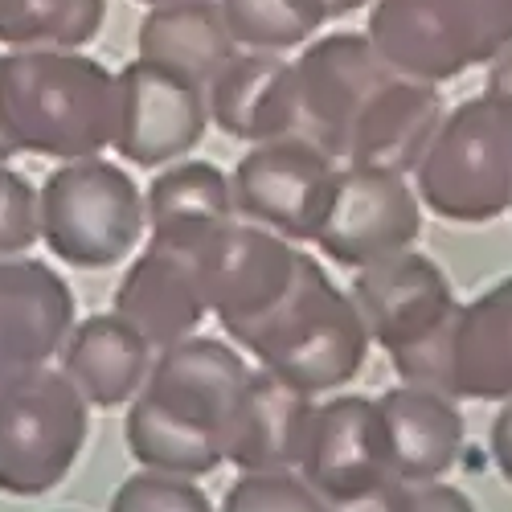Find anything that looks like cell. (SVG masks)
I'll use <instances>...</instances> for the list:
<instances>
[{
	"label": "cell",
	"instance_id": "cell-19",
	"mask_svg": "<svg viewBox=\"0 0 512 512\" xmlns=\"http://www.w3.org/2000/svg\"><path fill=\"white\" fill-rule=\"evenodd\" d=\"M443 394L455 402H512V275L459 304L447 336Z\"/></svg>",
	"mask_w": 512,
	"mask_h": 512
},
{
	"label": "cell",
	"instance_id": "cell-5",
	"mask_svg": "<svg viewBox=\"0 0 512 512\" xmlns=\"http://www.w3.org/2000/svg\"><path fill=\"white\" fill-rule=\"evenodd\" d=\"M418 201L443 222L484 226L512 209V103L463 99L414 168Z\"/></svg>",
	"mask_w": 512,
	"mask_h": 512
},
{
	"label": "cell",
	"instance_id": "cell-28",
	"mask_svg": "<svg viewBox=\"0 0 512 512\" xmlns=\"http://www.w3.org/2000/svg\"><path fill=\"white\" fill-rule=\"evenodd\" d=\"M107 512H218L213 500L189 480V476H168V472H144L127 476Z\"/></svg>",
	"mask_w": 512,
	"mask_h": 512
},
{
	"label": "cell",
	"instance_id": "cell-8",
	"mask_svg": "<svg viewBox=\"0 0 512 512\" xmlns=\"http://www.w3.org/2000/svg\"><path fill=\"white\" fill-rule=\"evenodd\" d=\"M91 402L62 369H37L0 390V492L46 496L54 492L87 447Z\"/></svg>",
	"mask_w": 512,
	"mask_h": 512
},
{
	"label": "cell",
	"instance_id": "cell-32",
	"mask_svg": "<svg viewBox=\"0 0 512 512\" xmlns=\"http://www.w3.org/2000/svg\"><path fill=\"white\" fill-rule=\"evenodd\" d=\"M488 447H492L496 472L512 484V402L500 406V414H496V422H492V431H488Z\"/></svg>",
	"mask_w": 512,
	"mask_h": 512
},
{
	"label": "cell",
	"instance_id": "cell-31",
	"mask_svg": "<svg viewBox=\"0 0 512 512\" xmlns=\"http://www.w3.org/2000/svg\"><path fill=\"white\" fill-rule=\"evenodd\" d=\"M398 496H402V480H390V484H381L365 496L328 504V512H398Z\"/></svg>",
	"mask_w": 512,
	"mask_h": 512
},
{
	"label": "cell",
	"instance_id": "cell-9",
	"mask_svg": "<svg viewBox=\"0 0 512 512\" xmlns=\"http://www.w3.org/2000/svg\"><path fill=\"white\" fill-rule=\"evenodd\" d=\"M197 254L209 312L234 345L279 312L304 271V250H295V242L242 218L222 226Z\"/></svg>",
	"mask_w": 512,
	"mask_h": 512
},
{
	"label": "cell",
	"instance_id": "cell-3",
	"mask_svg": "<svg viewBox=\"0 0 512 512\" xmlns=\"http://www.w3.org/2000/svg\"><path fill=\"white\" fill-rule=\"evenodd\" d=\"M369 345L373 340L353 295L340 291L312 254H304V271L279 312L242 340V349L263 369L312 398L357 381L369 361Z\"/></svg>",
	"mask_w": 512,
	"mask_h": 512
},
{
	"label": "cell",
	"instance_id": "cell-16",
	"mask_svg": "<svg viewBox=\"0 0 512 512\" xmlns=\"http://www.w3.org/2000/svg\"><path fill=\"white\" fill-rule=\"evenodd\" d=\"M115 312L132 320L152 349H168L185 336H197L201 320L209 316L205 279H201V254L148 242L132 263H127L115 287Z\"/></svg>",
	"mask_w": 512,
	"mask_h": 512
},
{
	"label": "cell",
	"instance_id": "cell-33",
	"mask_svg": "<svg viewBox=\"0 0 512 512\" xmlns=\"http://www.w3.org/2000/svg\"><path fill=\"white\" fill-rule=\"evenodd\" d=\"M484 91L496 95V99H508V103H512V46L500 50V54L488 62V82H484Z\"/></svg>",
	"mask_w": 512,
	"mask_h": 512
},
{
	"label": "cell",
	"instance_id": "cell-22",
	"mask_svg": "<svg viewBox=\"0 0 512 512\" xmlns=\"http://www.w3.org/2000/svg\"><path fill=\"white\" fill-rule=\"evenodd\" d=\"M377 410L390 435L394 480L426 484V480H443L455 467L467 426L451 394L402 381V386L377 398Z\"/></svg>",
	"mask_w": 512,
	"mask_h": 512
},
{
	"label": "cell",
	"instance_id": "cell-1",
	"mask_svg": "<svg viewBox=\"0 0 512 512\" xmlns=\"http://www.w3.org/2000/svg\"><path fill=\"white\" fill-rule=\"evenodd\" d=\"M250 361L218 336H185L156 353L144 390L127 402L123 443L152 472L209 476L226 463V435Z\"/></svg>",
	"mask_w": 512,
	"mask_h": 512
},
{
	"label": "cell",
	"instance_id": "cell-25",
	"mask_svg": "<svg viewBox=\"0 0 512 512\" xmlns=\"http://www.w3.org/2000/svg\"><path fill=\"white\" fill-rule=\"evenodd\" d=\"M107 0H0V46L82 50L103 33Z\"/></svg>",
	"mask_w": 512,
	"mask_h": 512
},
{
	"label": "cell",
	"instance_id": "cell-24",
	"mask_svg": "<svg viewBox=\"0 0 512 512\" xmlns=\"http://www.w3.org/2000/svg\"><path fill=\"white\" fill-rule=\"evenodd\" d=\"M234 54L238 41L218 0H164L144 13L136 33V58L181 70L201 87H209Z\"/></svg>",
	"mask_w": 512,
	"mask_h": 512
},
{
	"label": "cell",
	"instance_id": "cell-23",
	"mask_svg": "<svg viewBox=\"0 0 512 512\" xmlns=\"http://www.w3.org/2000/svg\"><path fill=\"white\" fill-rule=\"evenodd\" d=\"M144 209H148L152 242L181 250H201L222 226L238 222L230 177L218 164L193 156L160 168L144 193Z\"/></svg>",
	"mask_w": 512,
	"mask_h": 512
},
{
	"label": "cell",
	"instance_id": "cell-20",
	"mask_svg": "<svg viewBox=\"0 0 512 512\" xmlns=\"http://www.w3.org/2000/svg\"><path fill=\"white\" fill-rule=\"evenodd\" d=\"M443 115L447 111L435 82L394 70L365 99L353 123L345 164H377V168H394V173H414L422 152L431 148Z\"/></svg>",
	"mask_w": 512,
	"mask_h": 512
},
{
	"label": "cell",
	"instance_id": "cell-34",
	"mask_svg": "<svg viewBox=\"0 0 512 512\" xmlns=\"http://www.w3.org/2000/svg\"><path fill=\"white\" fill-rule=\"evenodd\" d=\"M365 5H373V0H316V9H320L328 21H336V17H349V13L365 9Z\"/></svg>",
	"mask_w": 512,
	"mask_h": 512
},
{
	"label": "cell",
	"instance_id": "cell-2",
	"mask_svg": "<svg viewBox=\"0 0 512 512\" xmlns=\"http://www.w3.org/2000/svg\"><path fill=\"white\" fill-rule=\"evenodd\" d=\"M0 115L21 156H103L115 144L119 82L78 50H9L0 54Z\"/></svg>",
	"mask_w": 512,
	"mask_h": 512
},
{
	"label": "cell",
	"instance_id": "cell-11",
	"mask_svg": "<svg viewBox=\"0 0 512 512\" xmlns=\"http://www.w3.org/2000/svg\"><path fill=\"white\" fill-rule=\"evenodd\" d=\"M422 234V201L406 173L377 164H340L328 213L316 230L324 259L361 271L410 250Z\"/></svg>",
	"mask_w": 512,
	"mask_h": 512
},
{
	"label": "cell",
	"instance_id": "cell-18",
	"mask_svg": "<svg viewBox=\"0 0 512 512\" xmlns=\"http://www.w3.org/2000/svg\"><path fill=\"white\" fill-rule=\"evenodd\" d=\"M209 119L226 136L246 144H267L300 136V87L295 62L267 50H238L222 74L205 87Z\"/></svg>",
	"mask_w": 512,
	"mask_h": 512
},
{
	"label": "cell",
	"instance_id": "cell-4",
	"mask_svg": "<svg viewBox=\"0 0 512 512\" xmlns=\"http://www.w3.org/2000/svg\"><path fill=\"white\" fill-rule=\"evenodd\" d=\"M353 304L369 328V340L394 361V373L410 386L443 390L447 336L459 312L447 271L422 250H398L390 259L353 271Z\"/></svg>",
	"mask_w": 512,
	"mask_h": 512
},
{
	"label": "cell",
	"instance_id": "cell-10",
	"mask_svg": "<svg viewBox=\"0 0 512 512\" xmlns=\"http://www.w3.org/2000/svg\"><path fill=\"white\" fill-rule=\"evenodd\" d=\"M336 168L340 160L304 136L254 144L230 173L238 218L275 230L287 242H316L332 201Z\"/></svg>",
	"mask_w": 512,
	"mask_h": 512
},
{
	"label": "cell",
	"instance_id": "cell-17",
	"mask_svg": "<svg viewBox=\"0 0 512 512\" xmlns=\"http://www.w3.org/2000/svg\"><path fill=\"white\" fill-rule=\"evenodd\" d=\"M316 422V398L287 386L271 369H250L242 402L226 435V463L238 472H300L308 435Z\"/></svg>",
	"mask_w": 512,
	"mask_h": 512
},
{
	"label": "cell",
	"instance_id": "cell-6",
	"mask_svg": "<svg viewBox=\"0 0 512 512\" xmlns=\"http://www.w3.org/2000/svg\"><path fill=\"white\" fill-rule=\"evenodd\" d=\"M41 242L78 271H107L140 246L148 230L144 193L123 164L103 156L66 160L37 189Z\"/></svg>",
	"mask_w": 512,
	"mask_h": 512
},
{
	"label": "cell",
	"instance_id": "cell-7",
	"mask_svg": "<svg viewBox=\"0 0 512 512\" xmlns=\"http://www.w3.org/2000/svg\"><path fill=\"white\" fill-rule=\"evenodd\" d=\"M365 33L398 74L439 87L512 46V0H373Z\"/></svg>",
	"mask_w": 512,
	"mask_h": 512
},
{
	"label": "cell",
	"instance_id": "cell-21",
	"mask_svg": "<svg viewBox=\"0 0 512 512\" xmlns=\"http://www.w3.org/2000/svg\"><path fill=\"white\" fill-rule=\"evenodd\" d=\"M58 357H62L58 369L74 381V390L82 398L95 410H115L144 390L156 349L132 320H123L111 308L87 320H74Z\"/></svg>",
	"mask_w": 512,
	"mask_h": 512
},
{
	"label": "cell",
	"instance_id": "cell-27",
	"mask_svg": "<svg viewBox=\"0 0 512 512\" xmlns=\"http://www.w3.org/2000/svg\"><path fill=\"white\" fill-rule=\"evenodd\" d=\"M222 512H328V500L300 472H242Z\"/></svg>",
	"mask_w": 512,
	"mask_h": 512
},
{
	"label": "cell",
	"instance_id": "cell-15",
	"mask_svg": "<svg viewBox=\"0 0 512 512\" xmlns=\"http://www.w3.org/2000/svg\"><path fill=\"white\" fill-rule=\"evenodd\" d=\"M300 476L328 500H353L394 480L390 435L381 422L377 398L336 394L316 406Z\"/></svg>",
	"mask_w": 512,
	"mask_h": 512
},
{
	"label": "cell",
	"instance_id": "cell-36",
	"mask_svg": "<svg viewBox=\"0 0 512 512\" xmlns=\"http://www.w3.org/2000/svg\"><path fill=\"white\" fill-rule=\"evenodd\" d=\"M140 5H148V9H152V5H164V0H140Z\"/></svg>",
	"mask_w": 512,
	"mask_h": 512
},
{
	"label": "cell",
	"instance_id": "cell-13",
	"mask_svg": "<svg viewBox=\"0 0 512 512\" xmlns=\"http://www.w3.org/2000/svg\"><path fill=\"white\" fill-rule=\"evenodd\" d=\"M394 74L377 54L369 33H324L308 41L295 58V87H300V136L324 148L332 160H345L353 123L365 99Z\"/></svg>",
	"mask_w": 512,
	"mask_h": 512
},
{
	"label": "cell",
	"instance_id": "cell-26",
	"mask_svg": "<svg viewBox=\"0 0 512 512\" xmlns=\"http://www.w3.org/2000/svg\"><path fill=\"white\" fill-rule=\"evenodd\" d=\"M222 17L238 41V50H267L283 54L308 46L312 33L328 25L316 0H218Z\"/></svg>",
	"mask_w": 512,
	"mask_h": 512
},
{
	"label": "cell",
	"instance_id": "cell-29",
	"mask_svg": "<svg viewBox=\"0 0 512 512\" xmlns=\"http://www.w3.org/2000/svg\"><path fill=\"white\" fill-rule=\"evenodd\" d=\"M41 242V218H37V189L0 164V259H17Z\"/></svg>",
	"mask_w": 512,
	"mask_h": 512
},
{
	"label": "cell",
	"instance_id": "cell-30",
	"mask_svg": "<svg viewBox=\"0 0 512 512\" xmlns=\"http://www.w3.org/2000/svg\"><path fill=\"white\" fill-rule=\"evenodd\" d=\"M398 512H480L463 488L443 484V480H426V484H402Z\"/></svg>",
	"mask_w": 512,
	"mask_h": 512
},
{
	"label": "cell",
	"instance_id": "cell-35",
	"mask_svg": "<svg viewBox=\"0 0 512 512\" xmlns=\"http://www.w3.org/2000/svg\"><path fill=\"white\" fill-rule=\"evenodd\" d=\"M13 156H21V152H17L13 136H9V127H5V115H0V164H9Z\"/></svg>",
	"mask_w": 512,
	"mask_h": 512
},
{
	"label": "cell",
	"instance_id": "cell-12",
	"mask_svg": "<svg viewBox=\"0 0 512 512\" xmlns=\"http://www.w3.org/2000/svg\"><path fill=\"white\" fill-rule=\"evenodd\" d=\"M119 123L115 152L127 164L164 168L193 156V148L209 132V95L201 82L181 70L156 66L148 58H132L119 74Z\"/></svg>",
	"mask_w": 512,
	"mask_h": 512
},
{
	"label": "cell",
	"instance_id": "cell-14",
	"mask_svg": "<svg viewBox=\"0 0 512 512\" xmlns=\"http://www.w3.org/2000/svg\"><path fill=\"white\" fill-rule=\"evenodd\" d=\"M74 328L70 283L29 254L0 259V390L50 369Z\"/></svg>",
	"mask_w": 512,
	"mask_h": 512
}]
</instances>
